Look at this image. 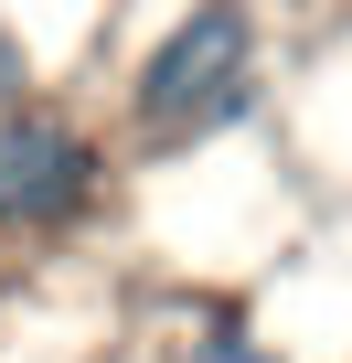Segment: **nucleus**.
Here are the masks:
<instances>
[{
  "label": "nucleus",
  "instance_id": "f257e3e1",
  "mask_svg": "<svg viewBox=\"0 0 352 363\" xmlns=\"http://www.w3.org/2000/svg\"><path fill=\"white\" fill-rule=\"evenodd\" d=\"M246 107H256V11L246 0H193L128 75V118L149 150L225 139Z\"/></svg>",
  "mask_w": 352,
  "mask_h": 363
},
{
  "label": "nucleus",
  "instance_id": "f03ea898",
  "mask_svg": "<svg viewBox=\"0 0 352 363\" xmlns=\"http://www.w3.org/2000/svg\"><path fill=\"white\" fill-rule=\"evenodd\" d=\"M107 193V150L64 107H0V235H75Z\"/></svg>",
  "mask_w": 352,
  "mask_h": 363
},
{
  "label": "nucleus",
  "instance_id": "7ed1b4c3",
  "mask_svg": "<svg viewBox=\"0 0 352 363\" xmlns=\"http://www.w3.org/2000/svg\"><path fill=\"white\" fill-rule=\"evenodd\" d=\"M182 363H288V352H278L256 320H203V331L182 342Z\"/></svg>",
  "mask_w": 352,
  "mask_h": 363
},
{
  "label": "nucleus",
  "instance_id": "20e7f679",
  "mask_svg": "<svg viewBox=\"0 0 352 363\" xmlns=\"http://www.w3.org/2000/svg\"><path fill=\"white\" fill-rule=\"evenodd\" d=\"M0 107H33V54H22L11 22H0Z\"/></svg>",
  "mask_w": 352,
  "mask_h": 363
}]
</instances>
